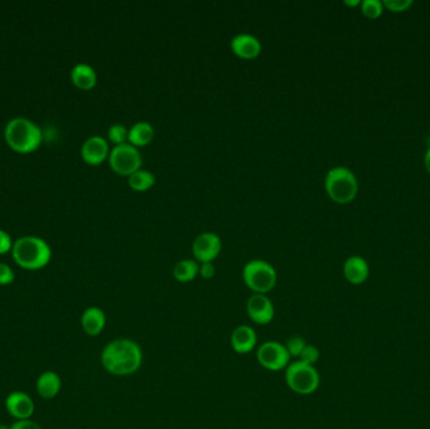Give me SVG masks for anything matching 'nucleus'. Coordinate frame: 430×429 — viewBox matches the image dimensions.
I'll return each mask as SVG.
<instances>
[{
  "label": "nucleus",
  "mask_w": 430,
  "mask_h": 429,
  "mask_svg": "<svg viewBox=\"0 0 430 429\" xmlns=\"http://www.w3.org/2000/svg\"><path fill=\"white\" fill-rule=\"evenodd\" d=\"M245 309L250 321L255 322L256 325H268L275 319V306L267 295L253 293L248 298Z\"/></svg>",
  "instance_id": "nucleus-9"
},
{
  "label": "nucleus",
  "mask_w": 430,
  "mask_h": 429,
  "mask_svg": "<svg viewBox=\"0 0 430 429\" xmlns=\"http://www.w3.org/2000/svg\"><path fill=\"white\" fill-rule=\"evenodd\" d=\"M9 429H42L37 423L29 421V419H24V421H18V422L14 423L12 427Z\"/></svg>",
  "instance_id": "nucleus-30"
},
{
  "label": "nucleus",
  "mask_w": 430,
  "mask_h": 429,
  "mask_svg": "<svg viewBox=\"0 0 430 429\" xmlns=\"http://www.w3.org/2000/svg\"><path fill=\"white\" fill-rule=\"evenodd\" d=\"M6 141L14 152L28 154L37 150L42 143L41 129L28 119L17 117L8 122L6 127Z\"/></svg>",
  "instance_id": "nucleus-3"
},
{
  "label": "nucleus",
  "mask_w": 430,
  "mask_h": 429,
  "mask_svg": "<svg viewBox=\"0 0 430 429\" xmlns=\"http://www.w3.org/2000/svg\"><path fill=\"white\" fill-rule=\"evenodd\" d=\"M194 257L201 263L213 262L222 251V240L218 234L213 232L200 233L193 242Z\"/></svg>",
  "instance_id": "nucleus-10"
},
{
  "label": "nucleus",
  "mask_w": 430,
  "mask_h": 429,
  "mask_svg": "<svg viewBox=\"0 0 430 429\" xmlns=\"http://www.w3.org/2000/svg\"><path fill=\"white\" fill-rule=\"evenodd\" d=\"M424 163L425 168H427V170H428V173L430 174V146L428 147L427 152H425Z\"/></svg>",
  "instance_id": "nucleus-31"
},
{
  "label": "nucleus",
  "mask_w": 430,
  "mask_h": 429,
  "mask_svg": "<svg viewBox=\"0 0 430 429\" xmlns=\"http://www.w3.org/2000/svg\"><path fill=\"white\" fill-rule=\"evenodd\" d=\"M382 4L384 8H387L389 10L403 12L413 6V0H384Z\"/></svg>",
  "instance_id": "nucleus-26"
},
{
  "label": "nucleus",
  "mask_w": 430,
  "mask_h": 429,
  "mask_svg": "<svg viewBox=\"0 0 430 429\" xmlns=\"http://www.w3.org/2000/svg\"><path fill=\"white\" fill-rule=\"evenodd\" d=\"M361 12L368 18H378L384 12V4L381 0H362Z\"/></svg>",
  "instance_id": "nucleus-22"
},
{
  "label": "nucleus",
  "mask_w": 430,
  "mask_h": 429,
  "mask_svg": "<svg viewBox=\"0 0 430 429\" xmlns=\"http://www.w3.org/2000/svg\"><path fill=\"white\" fill-rule=\"evenodd\" d=\"M257 360L259 365L269 372L286 370L291 363V356L286 345L278 341H266L257 349Z\"/></svg>",
  "instance_id": "nucleus-8"
},
{
  "label": "nucleus",
  "mask_w": 430,
  "mask_h": 429,
  "mask_svg": "<svg viewBox=\"0 0 430 429\" xmlns=\"http://www.w3.org/2000/svg\"><path fill=\"white\" fill-rule=\"evenodd\" d=\"M306 345H307V342H306L305 339L301 337V336H292V337H289L288 341H287L286 349L288 354H289V356H291V359H292V358H299Z\"/></svg>",
  "instance_id": "nucleus-24"
},
{
  "label": "nucleus",
  "mask_w": 430,
  "mask_h": 429,
  "mask_svg": "<svg viewBox=\"0 0 430 429\" xmlns=\"http://www.w3.org/2000/svg\"><path fill=\"white\" fill-rule=\"evenodd\" d=\"M82 159L89 165H100L110 155L108 143L102 136H92L82 146Z\"/></svg>",
  "instance_id": "nucleus-14"
},
{
  "label": "nucleus",
  "mask_w": 430,
  "mask_h": 429,
  "mask_svg": "<svg viewBox=\"0 0 430 429\" xmlns=\"http://www.w3.org/2000/svg\"><path fill=\"white\" fill-rule=\"evenodd\" d=\"M110 166L116 174L130 177L134 173L140 170L143 164L141 154L136 146L130 143L115 146L108 155Z\"/></svg>",
  "instance_id": "nucleus-7"
},
{
  "label": "nucleus",
  "mask_w": 430,
  "mask_h": 429,
  "mask_svg": "<svg viewBox=\"0 0 430 429\" xmlns=\"http://www.w3.org/2000/svg\"><path fill=\"white\" fill-rule=\"evenodd\" d=\"M345 4L350 7H356V6H360L361 1L360 0H345Z\"/></svg>",
  "instance_id": "nucleus-32"
},
{
  "label": "nucleus",
  "mask_w": 430,
  "mask_h": 429,
  "mask_svg": "<svg viewBox=\"0 0 430 429\" xmlns=\"http://www.w3.org/2000/svg\"><path fill=\"white\" fill-rule=\"evenodd\" d=\"M14 281V272L6 263H0V284H12Z\"/></svg>",
  "instance_id": "nucleus-27"
},
{
  "label": "nucleus",
  "mask_w": 430,
  "mask_h": 429,
  "mask_svg": "<svg viewBox=\"0 0 430 429\" xmlns=\"http://www.w3.org/2000/svg\"><path fill=\"white\" fill-rule=\"evenodd\" d=\"M108 139L115 145L125 144L126 140L129 139V130L122 124H115L108 129Z\"/></svg>",
  "instance_id": "nucleus-23"
},
{
  "label": "nucleus",
  "mask_w": 430,
  "mask_h": 429,
  "mask_svg": "<svg viewBox=\"0 0 430 429\" xmlns=\"http://www.w3.org/2000/svg\"><path fill=\"white\" fill-rule=\"evenodd\" d=\"M12 248V238L10 235L0 229V254H6Z\"/></svg>",
  "instance_id": "nucleus-28"
},
{
  "label": "nucleus",
  "mask_w": 430,
  "mask_h": 429,
  "mask_svg": "<svg viewBox=\"0 0 430 429\" xmlns=\"http://www.w3.org/2000/svg\"><path fill=\"white\" fill-rule=\"evenodd\" d=\"M320 355L321 354H320L317 347H315L312 344H307L305 349H303V351L301 354L299 360L303 361V363L308 364V365L315 366V364L320 360Z\"/></svg>",
  "instance_id": "nucleus-25"
},
{
  "label": "nucleus",
  "mask_w": 430,
  "mask_h": 429,
  "mask_svg": "<svg viewBox=\"0 0 430 429\" xmlns=\"http://www.w3.org/2000/svg\"><path fill=\"white\" fill-rule=\"evenodd\" d=\"M242 277L245 286L253 291V293L261 295H267L273 290L278 279L275 267L263 259L250 261L244 266Z\"/></svg>",
  "instance_id": "nucleus-6"
},
{
  "label": "nucleus",
  "mask_w": 430,
  "mask_h": 429,
  "mask_svg": "<svg viewBox=\"0 0 430 429\" xmlns=\"http://www.w3.org/2000/svg\"><path fill=\"white\" fill-rule=\"evenodd\" d=\"M6 410L18 421L29 419L34 413V403L31 398L23 391H14L6 400Z\"/></svg>",
  "instance_id": "nucleus-13"
},
{
  "label": "nucleus",
  "mask_w": 430,
  "mask_h": 429,
  "mask_svg": "<svg viewBox=\"0 0 430 429\" xmlns=\"http://www.w3.org/2000/svg\"><path fill=\"white\" fill-rule=\"evenodd\" d=\"M173 275L178 282H192L199 275V265L194 259H181L175 265Z\"/></svg>",
  "instance_id": "nucleus-20"
},
{
  "label": "nucleus",
  "mask_w": 430,
  "mask_h": 429,
  "mask_svg": "<svg viewBox=\"0 0 430 429\" xmlns=\"http://www.w3.org/2000/svg\"><path fill=\"white\" fill-rule=\"evenodd\" d=\"M324 189L334 202L347 204L352 202L357 194V177L354 171L346 166L332 168L324 177Z\"/></svg>",
  "instance_id": "nucleus-4"
},
{
  "label": "nucleus",
  "mask_w": 430,
  "mask_h": 429,
  "mask_svg": "<svg viewBox=\"0 0 430 429\" xmlns=\"http://www.w3.org/2000/svg\"><path fill=\"white\" fill-rule=\"evenodd\" d=\"M285 380L288 388L299 395H311L321 384L317 369L301 360L289 363V365L287 366Z\"/></svg>",
  "instance_id": "nucleus-5"
},
{
  "label": "nucleus",
  "mask_w": 430,
  "mask_h": 429,
  "mask_svg": "<svg viewBox=\"0 0 430 429\" xmlns=\"http://www.w3.org/2000/svg\"><path fill=\"white\" fill-rule=\"evenodd\" d=\"M155 138V129L148 121H138L129 130V141L134 146L149 145Z\"/></svg>",
  "instance_id": "nucleus-18"
},
{
  "label": "nucleus",
  "mask_w": 430,
  "mask_h": 429,
  "mask_svg": "<svg viewBox=\"0 0 430 429\" xmlns=\"http://www.w3.org/2000/svg\"><path fill=\"white\" fill-rule=\"evenodd\" d=\"M231 48L234 54L244 59H253L258 57L262 52V45L259 39L248 33H239L236 37H233Z\"/></svg>",
  "instance_id": "nucleus-12"
},
{
  "label": "nucleus",
  "mask_w": 430,
  "mask_h": 429,
  "mask_svg": "<svg viewBox=\"0 0 430 429\" xmlns=\"http://www.w3.org/2000/svg\"><path fill=\"white\" fill-rule=\"evenodd\" d=\"M61 386H62L61 378L55 372H43L37 380L38 393L44 399H52L56 397L61 391Z\"/></svg>",
  "instance_id": "nucleus-19"
},
{
  "label": "nucleus",
  "mask_w": 430,
  "mask_h": 429,
  "mask_svg": "<svg viewBox=\"0 0 430 429\" xmlns=\"http://www.w3.org/2000/svg\"><path fill=\"white\" fill-rule=\"evenodd\" d=\"M143 349L129 337L110 341L101 354V363L106 372L116 377H129L143 365Z\"/></svg>",
  "instance_id": "nucleus-1"
},
{
  "label": "nucleus",
  "mask_w": 430,
  "mask_h": 429,
  "mask_svg": "<svg viewBox=\"0 0 430 429\" xmlns=\"http://www.w3.org/2000/svg\"><path fill=\"white\" fill-rule=\"evenodd\" d=\"M81 325L88 336H97L106 326V314L100 307H88L82 314Z\"/></svg>",
  "instance_id": "nucleus-16"
},
{
  "label": "nucleus",
  "mask_w": 430,
  "mask_h": 429,
  "mask_svg": "<svg viewBox=\"0 0 430 429\" xmlns=\"http://www.w3.org/2000/svg\"><path fill=\"white\" fill-rule=\"evenodd\" d=\"M71 80L76 87L83 89V91H88L96 86L97 75H96V71L89 64H80L75 66L71 72Z\"/></svg>",
  "instance_id": "nucleus-17"
},
{
  "label": "nucleus",
  "mask_w": 430,
  "mask_h": 429,
  "mask_svg": "<svg viewBox=\"0 0 430 429\" xmlns=\"http://www.w3.org/2000/svg\"><path fill=\"white\" fill-rule=\"evenodd\" d=\"M343 276L351 284H362L368 278L370 267L368 261L361 256H351L345 261Z\"/></svg>",
  "instance_id": "nucleus-15"
},
{
  "label": "nucleus",
  "mask_w": 430,
  "mask_h": 429,
  "mask_svg": "<svg viewBox=\"0 0 430 429\" xmlns=\"http://www.w3.org/2000/svg\"><path fill=\"white\" fill-rule=\"evenodd\" d=\"M199 275L204 279H210L215 276V267L213 262H206L199 266Z\"/></svg>",
  "instance_id": "nucleus-29"
},
{
  "label": "nucleus",
  "mask_w": 430,
  "mask_h": 429,
  "mask_svg": "<svg viewBox=\"0 0 430 429\" xmlns=\"http://www.w3.org/2000/svg\"><path fill=\"white\" fill-rule=\"evenodd\" d=\"M50 247L38 237H22L13 246V259L22 268L39 270L50 263Z\"/></svg>",
  "instance_id": "nucleus-2"
},
{
  "label": "nucleus",
  "mask_w": 430,
  "mask_h": 429,
  "mask_svg": "<svg viewBox=\"0 0 430 429\" xmlns=\"http://www.w3.org/2000/svg\"><path fill=\"white\" fill-rule=\"evenodd\" d=\"M258 335L250 325H239L231 331V347L239 355L250 354L257 347Z\"/></svg>",
  "instance_id": "nucleus-11"
},
{
  "label": "nucleus",
  "mask_w": 430,
  "mask_h": 429,
  "mask_svg": "<svg viewBox=\"0 0 430 429\" xmlns=\"http://www.w3.org/2000/svg\"><path fill=\"white\" fill-rule=\"evenodd\" d=\"M155 182V175L149 170L140 169L129 177V185L131 187V189L136 190V191L149 190L150 188L154 187Z\"/></svg>",
  "instance_id": "nucleus-21"
}]
</instances>
